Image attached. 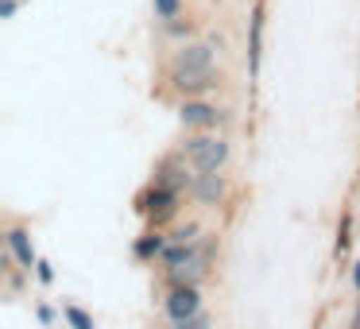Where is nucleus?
<instances>
[{"instance_id": "nucleus-1", "label": "nucleus", "mask_w": 360, "mask_h": 329, "mask_svg": "<svg viewBox=\"0 0 360 329\" xmlns=\"http://www.w3.org/2000/svg\"><path fill=\"white\" fill-rule=\"evenodd\" d=\"M171 86L182 97H202L217 86V66H213V47L205 43H182L171 58Z\"/></svg>"}, {"instance_id": "nucleus-2", "label": "nucleus", "mask_w": 360, "mask_h": 329, "mask_svg": "<svg viewBox=\"0 0 360 329\" xmlns=\"http://www.w3.org/2000/svg\"><path fill=\"white\" fill-rule=\"evenodd\" d=\"M182 155L194 163L198 174H217L229 163V140L225 136H213V132H194L182 143Z\"/></svg>"}, {"instance_id": "nucleus-3", "label": "nucleus", "mask_w": 360, "mask_h": 329, "mask_svg": "<svg viewBox=\"0 0 360 329\" xmlns=\"http://www.w3.org/2000/svg\"><path fill=\"white\" fill-rule=\"evenodd\" d=\"M179 120L190 128V132H213L217 124H225V109L202 101V97H190V101H182Z\"/></svg>"}, {"instance_id": "nucleus-4", "label": "nucleus", "mask_w": 360, "mask_h": 329, "mask_svg": "<svg viewBox=\"0 0 360 329\" xmlns=\"http://www.w3.org/2000/svg\"><path fill=\"white\" fill-rule=\"evenodd\" d=\"M163 310L171 321H186L194 318V314H202V290L194 287V283H186V287H171L163 298Z\"/></svg>"}, {"instance_id": "nucleus-5", "label": "nucleus", "mask_w": 360, "mask_h": 329, "mask_svg": "<svg viewBox=\"0 0 360 329\" xmlns=\"http://www.w3.org/2000/svg\"><path fill=\"white\" fill-rule=\"evenodd\" d=\"M155 182H163V186H174V190H194L198 171H194V163H190L186 155H171V159H163V163H159Z\"/></svg>"}, {"instance_id": "nucleus-6", "label": "nucleus", "mask_w": 360, "mask_h": 329, "mask_svg": "<svg viewBox=\"0 0 360 329\" xmlns=\"http://www.w3.org/2000/svg\"><path fill=\"white\" fill-rule=\"evenodd\" d=\"M179 198H182V190H174V186H163V182H155V186L143 194V213H148L151 221H167V217H174V209H179Z\"/></svg>"}, {"instance_id": "nucleus-7", "label": "nucleus", "mask_w": 360, "mask_h": 329, "mask_svg": "<svg viewBox=\"0 0 360 329\" xmlns=\"http://www.w3.org/2000/svg\"><path fill=\"white\" fill-rule=\"evenodd\" d=\"M4 240H8V256L16 259L20 267H27V271H32V267L39 264V256H35V244H32V233H27L24 225H12Z\"/></svg>"}, {"instance_id": "nucleus-8", "label": "nucleus", "mask_w": 360, "mask_h": 329, "mask_svg": "<svg viewBox=\"0 0 360 329\" xmlns=\"http://www.w3.org/2000/svg\"><path fill=\"white\" fill-rule=\"evenodd\" d=\"M190 194L198 198L202 205H221L225 202V174H198V182H194V190Z\"/></svg>"}, {"instance_id": "nucleus-9", "label": "nucleus", "mask_w": 360, "mask_h": 329, "mask_svg": "<svg viewBox=\"0 0 360 329\" xmlns=\"http://www.w3.org/2000/svg\"><path fill=\"white\" fill-rule=\"evenodd\" d=\"M202 275H205V252H202V256H194L190 264H182V267H171L167 279H171V287H186V283H194V287H198Z\"/></svg>"}, {"instance_id": "nucleus-10", "label": "nucleus", "mask_w": 360, "mask_h": 329, "mask_svg": "<svg viewBox=\"0 0 360 329\" xmlns=\"http://www.w3.org/2000/svg\"><path fill=\"white\" fill-rule=\"evenodd\" d=\"M167 240H171V236L155 228V233H148V236H140V240H136V256H140V259H163Z\"/></svg>"}, {"instance_id": "nucleus-11", "label": "nucleus", "mask_w": 360, "mask_h": 329, "mask_svg": "<svg viewBox=\"0 0 360 329\" xmlns=\"http://www.w3.org/2000/svg\"><path fill=\"white\" fill-rule=\"evenodd\" d=\"M248 55H252V74H259V58H264V12H252V43H248Z\"/></svg>"}, {"instance_id": "nucleus-12", "label": "nucleus", "mask_w": 360, "mask_h": 329, "mask_svg": "<svg viewBox=\"0 0 360 329\" xmlns=\"http://www.w3.org/2000/svg\"><path fill=\"white\" fill-rule=\"evenodd\" d=\"M151 4H155V20L163 24H174L182 16V0H151Z\"/></svg>"}, {"instance_id": "nucleus-13", "label": "nucleus", "mask_w": 360, "mask_h": 329, "mask_svg": "<svg viewBox=\"0 0 360 329\" xmlns=\"http://www.w3.org/2000/svg\"><path fill=\"white\" fill-rule=\"evenodd\" d=\"M66 321H70V329H97L94 325V318H89V314L86 310H82V306H66Z\"/></svg>"}, {"instance_id": "nucleus-14", "label": "nucleus", "mask_w": 360, "mask_h": 329, "mask_svg": "<svg viewBox=\"0 0 360 329\" xmlns=\"http://www.w3.org/2000/svg\"><path fill=\"white\" fill-rule=\"evenodd\" d=\"M198 236H202V228L190 221V225H182V228H174L171 233V240H182V244H198Z\"/></svg>"}, {"instance_id": "nucleus-15", "label": "nucleus", "mask_w": 360, "mask_h": 329, "mask_svg": "<svg viewBox=\"0 0 360 329\" xmlns=\"http://www.w3.org/2000/svg\"><path fill=\"white\" fill-rule=\"evenodd\" d=\"M174 329H210V314H194V318H186V321H171Z\"/></svg>"}, {"instance_id": "nucleus-16", "label": "nucleus", "mask_w": 360, "mask_h": 329, "mask_svg": "<svg viewBox=\"0 0 360 329\" xmlns=\"http://www.w3.org/2000/svg\"><path fill=\"white\" fill-rule=\"evenodd\" d=\"M35 275H39V283H55V267H51L47 259H39V264H35Z\"/></svg>"}, {"instance_id": "nucleus-17", "label": "nucleus", "mask_w": 360, "mask_h": 329, "mask_svg": "<svg viewBox=\"0 0 360 329\" xmlns=\"http://www.w3.org/2000/svg\"><path fill=\"white\" fill-rule=\"evenodd\" d=\"M16 8H20V0H0V16H4V20L16 16Z\"/></svg>"}, {"instance_id": "nucleus-18", "label": "nucleus", "mask_w": 360, "mask_h": 329, "mask_svg": "<svg viewBox=\"0 0 360 329\" xmlns=\"http://www.w3.org/2000/svg\"><path fill=\"white\" fill-rule=\"evenodd\" d=\"M35 314H39V321H43V325H55V310H51V306H39Z\"/></svg>"}, {"instance_id": "nucleus-19", "label": "nucleus", "mask_w": 360, "mask_h": 329, "mask_svg": "<svg viewBox=\"0 0 360 329\" xmlns=\"http://www.w3.org/2000/svg\"><path fill=\"white\" fill-rule=\"evenodd\" d=\"M167 32L171 35H190V24H179V20H174V24H167Z\"/></svg>"}, {"instance_id": "nucleus-20", "label": "nucleus", "mask_w": 360, "mask_h": 329, "mask_svg": "<svg viewBox=\"0 0 360 329\" xmlns=\"http://www.w3.org/2000/svg\"><path fill=\"white\" fill-rule=\"evenodd\" d=\"M352 287L360 290V264H352Z\"/></svg>"}, {"instance_id": "nucleus-21", "label": "nucleus", "mask_w": 360, "mask_h": 329, "mask_svg": "<svg viewBox=\"0 0 360 329\" xmlns=\"http://www.w3.org/2000/svg\"><path fill=\"white\" fill-rule=\"evenodd\" d=\"M356 321H360V310H356Z\"/></svg>"}]
</instances>
